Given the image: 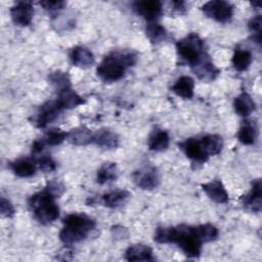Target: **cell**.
Returning a JSON list of instances; mask_svg holds the SVG:
<instances>
[{
  "label": "cell",
  "instance_id": "obj_1",
  "mask_svg": "<svg viewBox=\"0 0 262 262\" xmlns=\"http://www.w3.org/2000/svg\"><path fill=\"white\" fill-rule=\"evenodd\" d=\"M154 238L159 244H176L187 257H199L202 252L203 242L196 226L181 224L173 227H158Z\"/></svg>",
  "mask_w": 262,
  "mask_h": 262
},
{
  "label": "cell",
  "instance_id": "obj_2",
  "mask_svg": "<svg viewBox=\"0 0 262 262\" xmlns=\"http://www.w3.org/2000/svg\"><path fill=\"white\" fill-rule=\"evenodd\" d=\"M137 61V55L131 50L113 51L101 60L96 69L97 76L104 82H116L122 79L128 68Z\"/></svg>",
  "mask_w": 262,
  "mask_h": 262
},
{
  "label": "cell",
  "instance_id": "obj_3",
  "mask_svg": "<svg viewBox=\"0 0 262 262\" xmlns=\"http://www.w3.org/2000/svg\"><path fill=\"white\" fill-rule=\"evenodd\" d=\"M63 227L59 232L60 241L72 246L85 239L96 227L95 221L84 213L69 214L62 220Z\"/></svg>",
  "mask_w": 262,
  "mask_h": 262
},
{
  "label": "cell",
  "instance_id": "obj_4",
  "mask_svg": "<svg viewBox=\"0 0 262 262\" xmlns=\"http://www.w3.org/2000/svg\"><path fill=\"white\" fill-rule=\"evenodd\" d=\"M28 206L36 220L42 224L51 223L59 216L55 196L47 188L31 195L28 200Z\"/></svg>",
  "mask_w": 262,
  "mask_h": 262
},
{
  "label": "cell",
  "instance_id": "obj_5",
  "mask_svg": "<svg viewBox=\"0 0 262 262\" xmlns=\"http://www.w3.org/2000/svg\"><path fill=\"white\" fill-rule=\"evenodd\" d=\"M178 56L191 69L209 57L205 50L204 41L195 33H190L176 43Z\"/></svg>",
  "mask_w": 262,
  "mask_h": 262
},
{
  "label": "cell",
  "instance_id": "obj_6",
  "mask_svg": "<svg viewBox=\"0 0 262 262\" xmlns=\"http://www.w3.org/2000/svg\"><path fill=\"white\" fill-rule=\"evenodd\" d=\"M203 12L210 18L218 23H228L233 15V6L231 3L223 0H212L202 6Z\"/></svg>",
  "mask_w": 262,
  "mask_h": 262
},
{
  "label": "cell",
  "instance_id": "obj_7",
  "mask_svg": "<svg viewBox=\"0 0 262 262\" xmlns=\"http://www.w3.org/2000/svg\"><path fill=\"white\" fill-rule=\"evenodd\" d=\"M179 147L195 164H203L210 158L203 145L201 137L188 138L179 143Z\"/></svg>",
  "mask_w": 262,
  "mask_h": 262
},
{
  "label": "cell",
  "instance_id": "obj_8",
  "mask_svg": "<svg viewBox=\"0 0 262 262\" xmlns=\"http://www.w3.org/2000/svg\"><path fill=\"white\" fill-rule=\"evenodd\" d=\"M134 183L145 190L156 188L160 183L159 172L155 167H143L132 174Z\"/></svg>",
  "mask_w": 262,
  "mask_h": 262
},
{
  "label": "cell",
  "instance_id": "obj_9",
  "mask_svg": "<svg viewBox=\"0 0 262 262\" xmlns=\"http://www.w3.org/2000/svg\"><path fill=\"white\" fill-rule=\"evenodd\" d=\"M134 11L150 23H155L163 13V3L158 0L136 1L133 3Z\"/></svg>",
  "mask_w": 262,
  "mask_h": 262
},
{
  "label": "cell",
  "instance_id": "obj_10",
  "mask_svg": "<svg viewBox=\"0 0 262 262\" xmlns=\"http://www.w3.org/2000/svg\"><path fill=\"white\" fill-rule=\"evenodd\" d=\"M10 15L13 23L20 27H27L32 23L34 15L33 3L30 1H17L10 8Z\"/></svg>",
  "mask_w": 262,
  "mask_h": 262
},
{
  "label": "cell",
  "instance_id": "obj_11",
  "mask_svg": "<svg viewBox=\"0 0 262 262\" xmlns=\"http://www.w3.org/2000/svg\"><path fill=\"white\" fill-rule=\"evenodd\" d=\"M62 110L56 100H49L43 103L35 118V124L38 128H45L49 123L54 121Z\"/></svg>",
  "mask_w": 262,
  "mask_h": 262
},
{
  "label": "cell",
  "instance_id": "obj_12",
  "mask_svg": "<svg viewBox=\"0 0 262 262\" xmlns=\"http://www.w3.org/2000/svg\"><path fill=\"white\" fill-rule=\"evenodd\" d=\"M70 59L76 67L87 69L94 64L95 58L90 49L84 46H76L70 51Z\"/></svg>",
  "mask_w": 262,
  "mask_h": 262
},
{
  "label": "cell",
  "instance_id": "obj_13",
  "mask_svg": "<svg viewBox=\"0 0 262 262\" xmlns=\"http://www.w3.org/2000/svg\"><path fill=\"white\" fill-rule=\"evenodd\" d=\"M203 190L206 194L215 203L225 204L228 202V193L220 180H212L210 182L202 184Z\"/></svg>",
  "mask_w": 262,
  "mask_h": 262
},
{
  "label": "cell",
  "instance_id": "obj_14",
  "mask_svg": "<svg viewBox=\"0 0 262 262\" xmlns=\"http://www.w3.org/2000/svg\"><path fill=\"white\" fill-rule=\"evenodd\" d=\"M56 101L61 110L74 108L78 105L85 103V99L80 96L75 90H73L72 87H68L58 91V97Z\"/></svg>",
  "mask_w": 262,
  "mask_h": 262
},
{
  "label": "cell",
  "instance_id": "obj_15",
  "mask_svg": "<svg viewBox=\"0 0 262 262\" xmlns=\"http://www.w3.org/2000/svg\"><path fill=\"white\" fill-rule=\"evenodd\" d=\"M261 180H254L251 190L242 198L243 205L253 212L261 211Z\"/></svg>",
  "mask_w": 262,
  "mask_h": 262
},
{
  "label": "cell",
  "instance_id": "obj_16",
  "mask_svg": "<svg viewBox=\"0 0 262 262\" xmlns=\"http://www.w3.org/2000/svg\"><path fill=\"white\" fill-rule=\"evenodd\" d=\"M92 143L103 148H116L119 145V136L110 129L102 128L93 133Z\"/></svg>",
  "mask_w": 262,
  "mask_h": 262
},
{
  "label": "cell",
  "instance_id": "obj_17",
  "mask_svg": "<svg viewBox=\"0 0 262 262\" xmlns=\"http://www.w3.org/2000/svg\"><path fill=\"white\" fill-rule=\"evenodd\" d=\"M192 71L198 76V78L204 82L213 81L219 74V70L215 67L210 56L194 67Z\"/></svg>",
  "mask_w": 262,
  "mask_h": 262
},
{
  "label": "cell",
  "instance_id": "obj_18",
  "mask_svg": "<svg viewBox=\"0 0 262 262\" xmlns=\"http://www.w3.org/2000/svg\"><path fill=\"white\" fill-rule=\"evenodd\" d=\"M127 261H154L152 251L145 245H132L125 252Z\"/></svg>",
  "mask_w": 262,
  "mask_h": 262
},
{
  "label": "cell",
  "instance_id": "obj_19",
  "mask_svg": "<svg viewBox=\"0 0 262 262\" xmlns=\"http://www.w3.org/2000/svg\"><path fill=\"white\" fill-rule=\"evenodd\" d=\"M170 136L167 131L156 128L148 137V148L154 151H164L168 148Z\"/></svg>",
  "mask_w": 262,
  "mask_h": 262
},
{
  "label": "cell",
  "instance_id": "obj_20",
  "mask_svg": "<svg viewBox=\"0 0 262 262\" xmlns=\"http://www.w3.org/2000/svg\"><path fill=\"white\" fill-rule=\"evenodd\" d=\"M171 89L176 95L184 99H190L193 96L194 81L189 76H181L176 80Z\"/></svg>",
  "mask_w": 262,
  "mask_h": 262
},
{
  "label": "cell",
  "instance_id": "obj_21",
  "mask_svg": "<svg viewBox=\"0 0 262 262\" xmlns=\"http://www.w3.org/2000/svg\"><path fill=\"white\" fill-rule=\"evenodd\" d=\"M233 107L235 113L241 117H248L255 111L256 104L249 93L242 92L238 96L235 97Z\"/></svg>",
  "mask_w": 262,
  "mask_h": 262
},
{
  "label": "cell",
  "instance_id": "obj_22",
  "mask_svg": "<svg viewBox=\"0 0 262 262\" xmlns=\"http://www.w3.org/2000/svg\"><path fill=\"white\" fill-rule=\"evenodd\" d=\"M37 163L31 159H18L10 163V168L13 173L19 177H31L35 174Z\"/></svg>",
  "mask_w": 262,
  "mask_h": 262
},
{
  "label": "cell",
  "instance_id": "obj_23",
  "mask_svg": "<svg viewBox=\"0 0 262 262\" xmlns=\"http://www.w3.org/2000/svg\"><path fill=\"white\" fill-rule=\"evenodd\" d=\"M130 198V192L125 189L112 190L102 195V203L108 208H119L123 206Z\"/></svg>",
  "mask_w": 262,
  "mask_h": 262
},
{
  "label": "cell",
  "instance_id": "obj_24",
  "mask_svg": "<svg viewBox=\"0 0 262 262\" xmlns=\"http://www.w3.org/2000/svg\"><path fill=\"white\" fill-rule=\"evenodd\" d=\"M92 137L93 132H91V130L86 127H79L71 130L68 133L67 139L75 145H87L92 143Z\"/></svg>",
  "mask_w": 262,
  "mask_h": 262
},
{
  "label": "cell",
  "instance_id": "obj_25",
  "mask_svg": "<svg viewBox=\"0 0 262 262\" xmlns=\"http://www.w3.org/2000/svg\"><path fill=\"white\" fill-rule=\"evenodd\" d=\"M203 145L209 157L219 155L223 146L222 137L218 134H207L201 137Z\"/></svg>",
  "mask_w": 262,
  "mask_h": 262
},
{
  "label": "cell",
  "instance_id": "obj_26",
  "mask_svg": "<svg viewBox=\"0 0 262 262\" xmlns=\"http://www.w3.org/2000/svg\"><path fill=\"white\" fill-rule=\"evenodd\" d=\"M234 69L238 72L246 71L252 62V53L245 48H236L231 58Z\"/></svg>",
  "mask_w": 262,
  "mask_h": 262
},
{
  "label": "cell",
  "instance_id": "obj_27",
  "mask_svg": "<svg viewBox=\"0 0 262 262\" xmlns=\"http://www.w3.org/2000/svg\"><path fill=\"white\" fill-rule=\"evenodd\" d=\"M117 179V165L113 162L104 163L97 170L96 181L99 184H105Z\"/></svg>",
  "mask_w": 262,
  "mask_h": 262
},
{
  "label": "cell",
  "instance_id": "obj_28",
  "mask_svg": "<svg viewBox=\"0 0 262 262\" xmlns=\"http://www.w3.org/2000/svg\"><path fill=\"white\" fill-rule=\"evenodd\" d=\"M145 34L154 44H159L167 38L166 29L158 23H149L145 28Z\"/></svg>",
  "mask_w": 262,
  "mask_h": 262
},
{
  "label": "cell",
  "instance_id": "obj_29",
  "mask_svg": "<svg viewBox=\"0 0 262 262\" xmlns=\"http://www.w3.org/2000/svg\"><path fill=\"white\" fill-rule=\"evenodd\" d=\"M257 131L251 122H244L237 132V139L246 145H251L256 140Z\"/></svg>",
  "mask_w": 262,
  "mask_h": 262
},
{
  "label": "cell",
  "instance_id": "obj_30",
  "mask_svg": "<svg viewBox=\"0 0 262 262\" xmlns=\"http://www.w3.org/2000/svg\"><path fill=\"white\" fill-rule=\"evenodd\" d=\"M67 137H68V133H66L64 131L60 129H51L48 132H46L45 135L40 140L42 141L44 146L45 145L54 146L62 143L67 139Z\"/></svg>",
  "mask_w": 262,
  "mask_h": 262
},
{
  "label": "cell",
  "instance_id": "obj_31",
  "mask_svg": "<svg viewBox=\"0 0 262 262\" xmlns=\"http://www.w3.org/2000/svg\"><path fill=\"white\" fill-rule=\"evenodd\" d=\"M49 81L50 83L55 87V89L58 91L71 87V80L68 75V73L55 71L49 75Z\"/></svg>",
  "mask_w": 262,
  "mask_h": 262
},
{
  "label": "cell",
  "instance_id": "obj_32",
  "mask_svg": "<svg viewBox=\"0 0 262 262\" xmlns=\"http://www.w3.org/2000/svg\"><path fill=\"white\" fill-rule=\"evenodd\" d=\"M196 230L199 233V236L201 237L203 243H208L216 239L218 237V229L212 225V224H202L196 226Z\"/></svg>",
  "mask_w": 262,
  "mask_h": 262
},
{
  "label": "cell",
  "instance_id": "obj_33",
  "mask_svg": "<svg viewBox=\"0 0 262 262\" xmlns=\"http://www.w3.org/2000/svg\"><path fill=\"white\" fill-rule=\"evenodd\" d=\"M37 166L43 171V172H52L56 168L55 161L50 156H43L39 158L37 161Z\"/></svg>",
  "mask_w": 262,
  "mask_h": 262
},
{
  "label": "cell",
  "instance_id": "obj_34",
  "mask_svg": "<svg viewBox=\"0 0 262 262\" xmlns=\"http://www.w3.org/2000/svg\"><path fill=\"white\" fill-rule=\"evenodd\" d=\"M39 4L47 11L50 12H55L58 10H61L64 8V6L67 5V3L64 1L61 0H54V1H49V0H45V1H41L39 2Z\"/></svg>",
  "mask_w": 262,
  "mask_h": 262
},
{
  "label": "cell",
  "instance_id": "obj_35",
  "mask_svg": "<svg viewBox=\"0 0 262 262\" xmlns=\"http://www.w3.org/2000/svg\"><path fill=\"white\" fill-rule=\"evenodd\" d=\"M261 24H262V18L261 15H256L254 16L248 24V27L250 29L251 32H253L254 34H256V42L260 44L261 42Z\"/></svg>",
  "mask_w": 262,
  "mask_h": 262
},
{
  "label": "cell",
  "instance_id": "obj_36",
  "mask_svg": "<svg viewBox=\"0 0 262 262\" xmlns=\"http://www.w3.org/2000/svg\"><path fill=\"white\" fill-rule=\"evenodd\" d=\"M0 212H1V215L4 217H12L15 212L13 205L3 196L1 198V201H0Z\"/></svg>",
  "mask_w": 262,
  "mask_h": 262
},
{
  "label": "cell",
  "instance_id": "obj_37",
  "mask_svg": "<svg viewBox=\"0 0 262 262\" xmlns=\"http://www.w3.org/2000/svg\"><path fill=\"white\" fill-rule=\"evenodd\" d=\"M55 198H58L59 195H61L64 191V186L61 182L57 181V180H52V181H49L46 185V187Z\"/></svg>",
  "mask_w": 262,
  "mask_h": 262
},
{
  "label": "cell",
  "instance_id": "obj_38",
  "mask_svg": "<svg viewBox=\"0 0 262 262\" xmlns=\"http://www.w3.org/2000/svg\"><path fill=\"white\" fill-rule=\"evenodd\" d=\"M172 4L174 6V9H176L178 12H184L186 10L184 1H173Z\"/></svg>",
  "mask_w": 262,
  "mask_h": 262
}]
</instances>
